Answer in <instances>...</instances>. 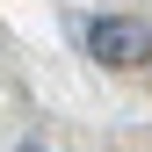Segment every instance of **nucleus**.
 <instances>
[{"mask_svg": "<svg viewBox=\"0 0 152 152\" xmlns=\"http://www.w3.org/2000/svg\"><path fill=\"white\" fill-rule=\"evenodd\" d=\"M15 152H44V145H36V138H29V145H15Z\"/></svg>", "mask_w": 152, "mask_h": 152, "instance_id": "2", "label": "nucleus"}, {"mask_svg": "<svg viewBox=\"0 0 152 152\" xmlns=\"http://www.w3.org/2000/svg\"><path fill=\"white\" fill-rule=\"evenodd\" d=\"M87 58L94 65H116V72L145 65L152 58V15H94L87 22Z\"/></svg>", "mask_w": 152, "mask_h": 152, "instance_id": "1", "label": "nucleus"}]
</instances>
